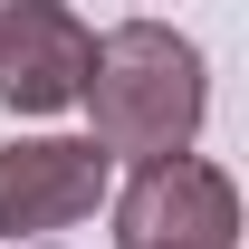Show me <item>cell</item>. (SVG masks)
<instances>
[{
    "label": "cell",
    "mask_w": 249,
    "mask_h": 249,
    "mask_svg": "<svg viewBox=\"0 0 249 249\" xmlns=\"http://www.w3.org/2000/svg\"><path fill=\"white\" fill-rule=\"evenodd\" d=\"M106 201V154L67 144V134H29L0 144V240H48L67 220H87Z\"/></svg>",
    "instance_id": "obj_4"
},
{
    "label": "cell",
    "mask_w": 249,
    "mask_h": 249,
    "mask_svg": "<svg viewBox=\"0 0 249 249\" xmlns=\"http://www.w3.org/2000/svg\"><path fill=\"white\" fill-rule=\"evenodd\" d=\"M87 115L106 163H173L201 134V48L163 19H124L87 58Z\"/></svg>",
    "instance_id": "obj_1"
},
{
    "label": "cell",
    "mask_w": 249,
    "mask_h": 249,
    "mask_svg": "<svg viewBox=\"0 0 249 249\" xmlns=\"http://www.w3.org/2000/svg\"><path fill=\"white\" fill-rule=\"evenodd\" d=\"M87 58L96 29L67 19L48 0H0V106L10 115H58L87 96Z\"/></svg>",
    "instance_id": "obj_3"
},
{
    "label": "cell",
    "mask_w": 249,
    "mask_h": 249,
    "mask_svg": "<svg viewBox=\"0 0 249 249\" xmlns=\"http://www.w3.org/2000/svg\"><path fill=\"white\" fill-rule=\"evenodd\" d=\"M240 240V192L201 154L144 163L115 201V249H230Z\"/></svg>",
    "instance_id": "obj_2"
}]
</instances>
